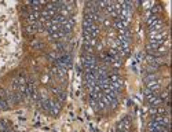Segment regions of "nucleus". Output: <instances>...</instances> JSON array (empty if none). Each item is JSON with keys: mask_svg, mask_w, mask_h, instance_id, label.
Returning a JSON list of instances; mask_svg holds the SVG:
<instances>
[{"mask_svg": "<svg viewBox=\"0 0 172 132\" xmlns=\"http://www.w3.org/2000/svg\"><path fill=\"white\" fill-rule=\"evenodd\" d=\"M10 129V125L7 124V121L4 120H0V132H6Z\"/></svg>", "mask_w": 172, "mask_h": 132, "instance_id": "1", "label": "nucleus"}, {"mask_svg": "<svg viewBox=\"0 0 172 132\" xmlns=\"http://www.w3.org/2000/svg\"><path fill=\"white\" fill-rule=\"evenodd\" d=\"M89 106L92 107V109L95 110V112H98V100H95V99H89Z\"/></svg>", "mask_w": 172, "mask_h": 132, "instance_id": "2", "label": "nucleus"}]
</instances>
